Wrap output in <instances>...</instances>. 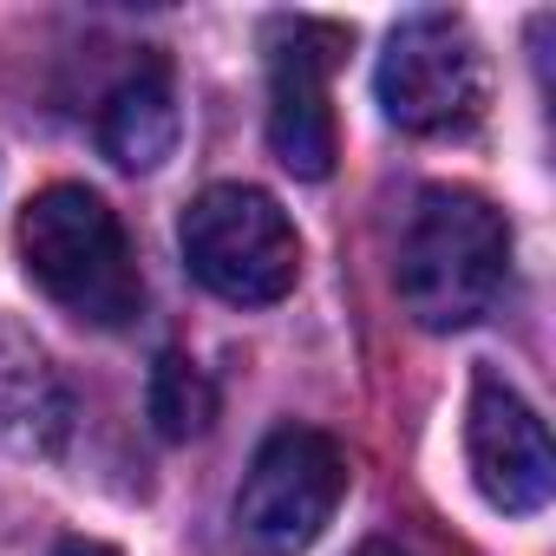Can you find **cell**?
I'll list each match as a JSON object with an SVG mask.
<instances>
[{
	"instance_id": "cell-6",
	"label": "cell",
	"mask_w": 556,
	"mask_h": 556,
	"mask_svg": "<svg viewBox=\"0 0 556 556\" xmlns=\"http://www.w3.org/2000/svg\"><path fill=\"white\" fill-rule=\"evenodd\" d=\"M268 47V144L295 177H328L334 170V112H328V73L354 47L348 27L282 14L262 34Z\"/></svg>"
},
{
	"instance_id": "cell-11",
	"label": "cell",
	"mask_w": 556,
	"mask_h": 556,
	"mask_svg": "<svg viewBox=\"0 0 556 556\" xmlns=\"http://www.w3.org/2000/svg\"><path fill=\"white\" fill-rule=\"evenodd\" d=\"M354 556H406V549H400V543H361Z\"/></svg>"
},
{
	"instance_id": "cell-9",
	"label": "cell",
	"mask_w": 556,
	"mask_h": 556,
	"mask_svg": "<svg viewBox=\"0 0 556 556\" xmlns=\"http://www.w3.org/2000/svg\"><path fill=\"white\" fill-rule=\"evenodd\" d=\"M144 413H151V426L164 432V439H197V432H210V419H216V387H210V374L190 361V354H157V367H151V387H144Z\"/></svg>"
},
{
	"instance_id": "cell-4",
	"label": "cell",
	"mask_w": 556,
	"mask_h": 556,
	"mask_svg": "<svg viewBox=\"0 0 556 556\" xmlns=\"http://www.w3.org/2000/svg\"><path fill=\"white\" fill-rule=\"evenodd\" d=\"M348 497V452L315 426H275L236 491V543L249 556H302Z\"/></svg>"
},
{
	"instance_id": "cell-7",
	"label": "cell",
	"mask_w": 556,
	"mask_h": 556,
	"mask_svg": "<svg viewBox=\"0 0 556 556\" xmlns=\"http://www.w3.org/2000/svg\"><path fill=\"white\" fill-rule=\"evenodd\" d=\"M465 458H471V484L484 491L491 510L504 517H536L549 504L556 484V458H549V432L530 413V400L497 380L478 374L471 380V406H465Z\"/></svg>"
},
{
	"instance_id": "cell-1",
	"label": "cell",
	"mask_w": 556,
	"mask_h": 556,
	"mask_svg": "<svg viewBox=\"0 0 556 556\" xmlns=\"http://www.w3.org/2000/svg\"><path fill=\"white\" fill-rule=\"evenodd\" d=\"M510 275V223L491 197L465 184L419 190L406 236H400V302L426 334H458L484 321Z\"/></svg>"
},
{
	"instance_id": "cell-5",
	"label": "cell",
	"mask_w": 556,
	"mask_h": 556,
	"mask_svg": "<svg viewBox=\"0 0 556 556\" xmlns=\"http://www.w3.org/2000/svg\"><path fill=\"white\" fill-rule=\"evenodd\" d=\"M380 112L413 138L471 131L484 112V53L458 14H406L374 73Z\"/></svg>"
},
{
	"instance_id": "cell-10",
	"label": "cell",
	"mask_w": 556,
	"mask_h": 556,
	"mask_svg": "<svg viewBox=\"0 0 556 556\" xmlns=\"http://www.w3.org/2000/svg\"><path fill=\"white\" fill-rule=\"evenodd\" d=\"M53 556H118V549H112V543H92V536H66Z\"/></svg>"
},
{
	"instance_id": "cell-2",
	"label": "cell",
	"mask_w": 556,
	"mask_h": 556,
	"mask_svg": "<svg viewBox=\"0 0 556 556\" xmlns=\"http://www.w3.org/2000/svg\"><path fill=\"white\" fill-rule=\"evenodd\" d=\"M21 262L34 289L60 302L73 321L131 328L144 308V275L125 242L118 210L86 184H47L21 210Z\"/></svg>"
},
{
	"instance_id": "cell-3",
	"label": "cell",
	"mask_w": 556,
	"mask_h": 556,
	"mask_svg": "<svg viewBox=\"0 0 556 556\" xmlns=\"http://www.w3.org/2000/svg\"><path fill=\"white\" fill-rule=\"evenodd\" d=\"M177 242H184V262L197 282L236 308L282 302L302 275V236H295L289 210L255 184H210L184 210Z\"/></svg>"
},
{
	"instance_id": "cell-8",
	"label": "cell",
	"mask_w": 556,
	"mask_h": 556,
	"mask_svg": "<svg viewBox=\"0 0 556 556\" xmlns=\"http://www.w3.org/2000/svg\"><path fill=\"white\" fill-rule=\"evenodd\" d=\"M99 144L112 164L125 170H157L177 144V92H170V66L144 60L99 112Z\"/></svg>"
}]
</instances>
